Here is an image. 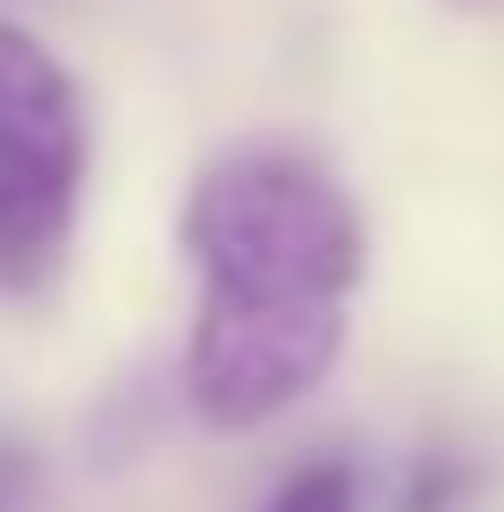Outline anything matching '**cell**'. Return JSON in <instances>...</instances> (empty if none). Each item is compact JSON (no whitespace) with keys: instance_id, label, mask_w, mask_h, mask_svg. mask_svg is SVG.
<instances>
[{"instance_id":"3","label":"cell","mask_w":504,"mask_h":512,"mask_svg":"<svg viewBox=\"0 0 504 512\" xmlns=\"http://www.w3.org/2000/svg\"><path fill=\"white\" fill-rule=\"evenodd\" d=\"M353 303H294V294H210L194 303L185 336V403L202 429H261L320 395L345 353Z\"/></svg>"},{"instance_id":"1","label":"cell","mask_w":504,"mask_h":512,"mask_svg":"<svg viewBox=\"0 0 504 512\" xmlns=\"http://www.w3.org/2000/svg\"><path fill=\"white\" fill-rule=\"evenodd\" d=\"M185 252L210 294H294V303H353L370 269L362 202L328 160L294 143L219 152L185 194Z\"/></svg>"},{"instance_id":"5","label":"cell","mask_w":504,"mask_h":512,"mask_svg":"<svg viewBox=\"0 0 504 512\" xmlns=\"http://www.w3.org/2000/svg\"><path fill=\"white\" fill-rule=\"evenodd\" d=\"M0 512H42V462L17 429H0Z\"/></svg>"},{"instance_id":"4","label":"cell","mask_w":504,"mask_h":512,"mask_svg":"<svg viewBox=\"0 0 504 512\" xmlns=\"http://www.w3.org/2000/svg\"><path fill=\"white\" fill-rule=\"evenodd\" d=\"M261 512H362V479H353V462L320 454V462H303V471H286Z\"/></svg>"},{"instance_id":"2","label":"cell","mask_w":504,"mask_h":512,"mask_svg":"<svg viewBox=\"0 0 504 512\" xmlns=\"http://www.w3.org/2000/svg\"><path fill=\"white\" fill-rule=\"evenodd\" d=\"M93 126L59 51L0 17V294L34 303L68 277Z\"/></svg>"}]
</instances>
